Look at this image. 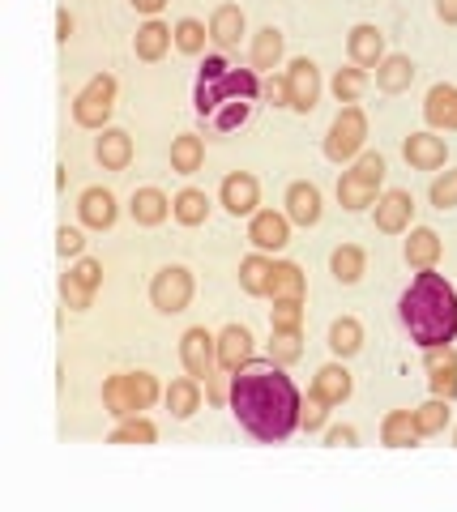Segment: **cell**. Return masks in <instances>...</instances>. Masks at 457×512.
I'll use <instances>...</instances> for the list:
<instances>
[{
    "instance_id": "1",
    "label": "cell",
    "mask_w": 457,
    "mask_h": 512,
    "mask_svg": "<svg viewBox=\"0 0 457 512\" xmlns=\"http://www.w3.org/2000/svg\"><path fill=\"white\" fill-rule=\"evenodd\" d=\"M227 410L235 414V423L257 444H287L299 431V410H304V393L295 389V380L287 376V367H278L270 359L248 363L244 372L231 376V402Z\"/></svg>"
},
{
    "instance_id": "2",
    "label": "cell",
    "mask_w": 457,
    "mask_h": 512,
    "mask_svg": "<svg viewBox=\"0 0 457 512\" xmlns=\"http://www.w3.org/2000/svg\"><path fill=\"white\" fill-rule=\"evenodd\" d=\"M398 320L419 350L453 346L457 342V286L445 274H436V269H419L411 286L398 295Z\"/></svg>"
},
{
    "instance_id": "3",
    "label": "cell",
    "mask_w": 457,
    "mask_h": 512,
    "mask_svg": "<svg viewBox=\"0 0 457 512\" xmlns=\"http://www.w3.org/2000/svg\"><path fill=\"white\" fill-rule=\"evenodd\" d=\"M385 171H389L385 154H372V150L359 154L355 163L338 175V188H334L342 210H346V214H364V210H372V205L381 201V192H385Z\"/></svg>"
},
{
    "instance_id": "4",
    "label": "cell",
    "mask_w": 457,
    "mask_h": 512,
    "mask_svg": "<svg viewBox=\"0 0 457 512\" xmlns=\"http://www.w3.org/2000/svg\"><path fill=\"white\" fill-rule=\"evenodd\" d=\"M159 397H163V384L154 372H116L103 380V410L116 423L133 419V414H146Z\"/></svg>"
},
{
    "instance_id": "5",
    "label": "cell",
    "mask_w": 457,
    "mask_h": 512,
    "mask_svg": "<svg viewBox=\"0 0 457 512\" xmlns=\"http://www.w3.org/2000/svg\"><path fill=\"white\" fill-rule=\"evenodd\" d=\"M368 150V116L359 103H342L334 124L325 133V158L338 167H351L359 154Z\"/></svg>"
},
{
    "instance_id": "6",
    "label": "cell",
    "mask_w": 457,
    "mask_h": 512,
    "mask_svg": "<svg viewBox=\"0 0 457 512\" xmlns=\"http://www.w3.org/2000/svg\"><path fill=\"white\" fill-rule=\"evenodd\" d=\"M116 77L112 73H94L90 82L77 90L73 99V124L77 128H90V133H103V128H112V111H116Z\"/></svg>"
},
{
    "instance_id": "7",
    "label": "cell",
    "mask_w": 457,
    "mask_h": 512,
    "mask_svg": "<svg viewBox=\"0 0 457 512\" xmlns=\"http://www.w3.org/2000/svg\"><path fill=\"white\" fill-rule=\"evenodd\" d=\"M197 295V282H193V269L188 265H163L154 269L150 278V308L163 312V316H180L188 303Z\"/></svg>"
},
{
    "instance_id": "8",
    "label": "cell",
    "mask_w": 457,
    "mask_h": 512,
    "mask_svg": "<svg viewBox=\"0 0 457 512\" xmlns=\"http://www.w3.org/2000/svg\"><path fill=\"white\" fill-rule=\"evenodd\" d=\"M99 286H103V265L94 256H77L65 274H60V303L69 312H90Z\"/></svg>"
},
{
    "instance_id": "9",
    "label": "cell",
    "mask_w": 457,
    "mask_h": 512,
    "mask_svg": "<svg viewBox=\"0 0 457 512\" xmlns=\"http://www.w3.org/2000/svg\"><path fill=\"white\" fill-rule=\"evenodd\" d=\"M180 363H184L188 376H197L201 384H206L218 372V333H210L206 325L184 329V338H180Z\"/></svg>"
},
{
    "instance_id": "10",
    "label": "cell",
    "mask_w": 457,
    "mask_h": 512,
    "mask_svg": "<svg viewBox=\"0 0 457 512\" xmlns=\"http://www.w3.org/2000/svg\"><path fill=\"white\" fill-rule=\"evenodd\" d=\"M248 363H257V338H252V329L240 325V320H231V325L218 329V372H244Z\"/></svg>"
},
{
    "instance_id": "11",
    "label": "cell",
    "mask_w": 457,
    "mask_h": 512,
    "mask_svg": "<svg viewBox=\"0 0 457 512\" xmlns=\"http://www.w3.org/2000/svg\"><path fill=\"white\" fill-rule=\"evenodd\" d=\"M287 82H291V111L295 116H312L321 103V69H317V60H308V56H295L287 69Z\"/></svg>"
},
{
    "instance_id": "12",
    "label": "cell",
    "mask_w": 457,
    "mask_h": 512,
    "mask_svg": "<svg viewBox=\"0 0 457 512\" xmlns=\"http://www.w3.org/2000/svg\"><path fill=\"white\" fill-rule=\"evenodd\" d=\"M218 205H223L231 218H252L261 210V180L252 171L223 175V184H218Z\"/></svg>"
},
{
    "instance_id": "13",
    "label": "cell",
    "mask_w": 457,
    "mask_h": 512,
    "mask_svg": "<svg viewBox=\"0 0 457 512\" xmlns=\"http://www.w3.org/2000/svg\"><path fill=\"white\" fill-rule=\"evenodd\" d=\"M372 222L381 235H406L415 227V197L406 188H385L381 201L372 205Z\"/></svg>"
},
{
    "instance_id": "14",
    "label": "cell",
    "mask_w": 457,
    "mask_h": 512,
    "mask_svg": "<svg viewBox=\"0 0 457 512\" xmlns=\"http://www.w3.org/2000/svg\"><path fill=\"white\" fill-rule=\"evenodd\" d=\"M291 227L295 222L287 218V210H257L248 218V244L257 252L278 256V252H287V244H291Z\"/></svg>"
},
{
    "instance_id": "15",
    "label": "cell",
    "mask_w": 457,
    "mask_h": 512,
    "mask_svg": "<svg viewBox=\"0 0 457 512\" xmlns=\"http://www.w3.org/2000/svg\"><path fill=\"white\" fill-rule=\"evenodd\" d=\"M116 218H120V205L112 188H103V184L82 188V197H77V222L86 231H112Z\"/></svg>"
},
{
    "instance_id": "16",
    "label": "cell",
    "mask_w": 457,
    "mask_h": 512,
    "mask_svg": "<svg viewBox=\"0 0 457 512\" xmlns=\"http://www.w3.org/2000/svg\"><path fill=\"white\" fill-rule=\"evenodd\" d=\"M351 393H355V376L346 372V359L317 367V376H312V384H308V397H317V402H325L329 410L351 402Z\"/></svg>"
},
{
    "instance_id": "17",
    "label": "cell",
    "mask_w": 457,
    "mask_h": 512,
    "mask_svg": "<svg viewBox=\"0 0 457 512\" xmlns=\"http://www.w3.org/2000/svg\"><path fill=\"white\" fill-rule=\"evenodd\" d=\"M402 158L411 171H445L449 163V146L445 137L432 133V128H423V133H411L402 141Z\"/></svg>"
},
{
    "instance_id": "18",
    "label": "cell",
    "mask_w": 457,
    "mask_h": 512,
    "mask_svg": "<svg viewBox=\"0 0 457 512\" xmlns=\"http://www.w3.org/2000/svg\"><path fill=\"white\" fill-rule=\"evenodd\" d=\"M282 210H287V218L295 222V227H317L321 214H325V197L312 180H295V184H287Z\"/></svg>"
},
{
    "instance_id": "19",
    "label": "cell",
    "mask_w": 457,
    "mask_h": 512,
    "mask_svg": "<svg viewBox=\"0 0 457 512\" xmlns=\"http://www.w3.org/2000/svg\"><path fill=\"white\" fill-rule=\"evenodd\" d=\"M389 52H385V30L372 26V22H359L351 26V35H346V60L359 64V69L376 73V64H381Z\"/></svg>"
},
{
    "instance_id": "20",
    "label": "cell",
    "mask_w": 457,
    "mask_h": 512,
    "mask_svg": "<svg viewBox=\"0 0 457 512\" xmlns=\"http://www.w3.org/2000/svg\"><path fill=\"white\" fill-rule=\"evenodd\" d=\"M423 372H428V389L436 397H457V350L453 346H432L423 350Z\"/></svg>"
},
{
    "instance_id": "21",
    "label": "cell",
    "mask_w": 457,
    "mask_h": 512,
    "mask_svg": "<svg viewBox=\"0 0 457 512\" xmlns=\"http://www.w3.org/2000/svg\"><path fill=\"white\" fill-rule=\"evenodd\" d=\"M201 402H206V384H201L197 376H180V380H171L167 389H163V406H167V414L176 423H188L193 414L201 410Z\"/></svg>"
},
{
    "instance_id": "22",
    "label": "cell",
    "mask_w": 457,
    "mask_h": 512,
    "mask_svg": "<svg viewBox=\"0 0 457 512\" xmlns=\"http://www.w3.org/2000/svg\"><path fill=\"white\" fill-rule=\"evenodd\" d=\"M282 56H287V35L278 26H261L257 35L248 39V69L257 73H278Z\"/></svg>"
},
{
    "instance_id": "23",
    "label": "cell",
    "mask_w": 457,
    "mask_h": 512,
    "mask_svg": "<svg viewBox=\"0 0 457 512\" xmlns=\"http://www.w3.org/2000/svg\"><path fill=\"white\" fill-rule=\"evenodd\" d=\"M171 47H176V26H167L159 18H146L137 26V35H133V52L141 64H159Z\"/></svg>"
},
{
    "instance_id": "24",
    "label": "cell",
    "mask_w": 457,
    "mask_h": 512,
    "mask_svg": "<svg viewBox=\"0 0 457 512\" xmlns=\"http://www.w3.org/2000/svg\"><path fill=\"white\" fill-rule=\"evenodd\" d=\"M423 120L432 133H457V86L453 82H436L423 99Z\"/></svg>"
},
{
    "instance_id": "25",
    "label": "cell",
    "mask_w": 457,
    "mask_h": 512,
    "mask_svg": "<svg viewBox=\"0 0 457 512\" xmlns=\"http://www.w3.org/2000/svg\"><path fill=\"white\" fill-rule=\"evenodd\" d=\"M440 256H445V239H440L432 227H411L406 231V244H402V261L415 269H436Z\"/></svg>"
},
{
    "instance_id": "26",
    "label": "cell",
    "mask_w": 457,
    "mask_h": 512,
    "mask_svg": "<svg viewBox=\"0 0 457 512\" xmlns=\"http://www.w3.org/2000/svg\"><path fill=\"white\" fill-rule=\"evenodd\" d=\"M94 163L103 171H129L133 167V137L124 128H103L94 137Z\"/></svg>"
},
{
    "instance_id": "27",
    "label": "cell",
    "mask_w": 457,
    "mask_h": 512,
    "mask_svg": "<svg viewBox=\"0 0 457 512\" xmlns=\"http://www.w3.org/2000/svg\"><path fill=\"white\" fill-rule=\"evenodd\" d=\"M248 35V18L240 5H231V0H223L214 13H210V39L218 52H231V47H240V39Z\"/></svg>"
},
{
    "instance_id": "28",
    "label": "cell",
    "mask_w": 457,
    "mask_h": 512,
    "mask_svg": "<svg viewBox=\"0 0 457 512\" xmlns=\"http://www.w3.org/2000/svg\"><path fill=\"white\" fill-rule=\"evenodd\" d=\"M274 265H278V261H274L270 252H257V248H252L244 261H240V274H235V278H240V291L252 295V299H270Z\"/></svg>"
},
{
    "instance_id": "29",
    "label": "cell",
    "mask_w": 457,
    "mask_h": 512,
    "mask_svg": "<svg viewBox=\"0 0 457 512\" xmlns=\"http://www.w3.org/2000/svg\"><path fill=\"white\" fill-rule=\"evenodd\" d=\"M415 60L411 56H402V52H389L381 64H376V73H372V82L381 94H406L415 86Z\"/></svg>"
},
{
    "instance_id": "30",
    "label": "cell",
    "mask_w": 457,
    "mask_h": 512,
    "mask_svg": "<svg viewBox=\"0 0 457 512\" xmlns=\"http://www.w3.org/2000/svg\"><path fill=\"white\" fill-rule=\"evenodd\" d=\"M129 214H133L137 227H163V222L171 218V197H167L163 188L146 184V188H137V192H133Z\"/></svg>"
},
{
    "instance_id": "31",
    "label": "cell",
    "mask_w": 457,
    "mask_h": 512,
    "mask_svg": "<svg viewBox=\"0 0 457 512\" xmlns=\"http://www.w3.org/2000/svg\"><path fill=\"white\" fill-rule=\"evenodd\" d=\"M210 210H214V201H210L201 188H193V184L180 188L176 197H171V218H176L180 227H206Z\"/></svg>"
},
{
    "instance_id": "32",
    "label": "cell",
    "mask_w": 457,
    "mask_h": 512,
    "mask_svg": "<svg viewBox=\"0 0 457 512\" xmlns=\"http://www.w3.org/2000/svg\"><path fill=\"white\" fill-rule=\"evenodd\" d=\"M325 346L334 359H355L359 350H364V325H359V316H338L334 325H329Z\"/></svg>"
},
{
    "instance_id": "33",
    "label": "cell",
    "mask_w": 457,
    "mask_h": 512,
    "mask_svg": "<svg viewBox=\"0 0 457 512\" xmlns=\"http://www.w3.org/2000/svg\"><path fill=\"white\" fill-rule=\"evenodd\" d=\"M423 440V431L415 423V410H389L381 419V444L385 448H415Z\"/></svg>"
},
{
    "instance_id": "34",
    "label": "cell",
    "mask_w": 457,
    "mask_h": 512,
    "mask_svg": "<svg viewBox=\"0 0 457 512\" xmlns=\"http://www.w3.org/2000/svg\"><path fill=\"white\" fill-rule=\"evenodd\" d=\"M329 274H334L342 286L364 282V274H368V252L359 248V244H338L334 252H329Z\"/></svg>"
},
{
    "instance_id": "35",
    "label": "cell",
    "mask_w": 457,
    "mask_h": 512,
    "mask_svg": "<svg viewBox=\"0 0 457 512\" xmlns=\"http://www.w3.org/2000/svg\"><path fill=\"white\" fill-rule=\"evenodd\" d=\"M201 167H206V141H201L197 133H180L176 141H171V171L197 175Z\"/></svg>"
},
{
    "instance_id": "36",
    "label": "cell",
    "mask_w": 457,
    "mask_h": 512,
    "mask_svg": "<svg viewBox=\"0 0 457 512\" xmlns=\"http://www.w3.org/2000/svg\"><path fill=\"white\" fill-rule=\"evenodd\" d=\"M415 423L423 431V440H428V436H445V427L453 423V402H449V397L432 393L423 406H415Z\"/></svg>"
},
{
    "instance_id": "37",
    "label": "cell",
    "mask_w": 457,
    "mask_h": 512,
    "mask_svg": "<svg viewBox=\"0 0 457 512\" xmlns=\"http://www.w3.org/2000/svg\"><path fill=\"white\" fill-rule=\"evenodd\" d=\"M372 82L368 69H359V64H346V69H338L334 77H329V94H334L338 103H359L364 99V90Z\"/></svg>"
},
{
    "instance_id": "38",
    "label": "cell",
    "mask_w": 457,
    "mask_h": 512,
    "mask_svg": "<svg viewBox=\"0 0 457 512\" xmlns=\"http://www.w3.org/2000/svg\"><path fill=\"white\" fill-rule=\"evenodd\" d=\"M304 295H308V274L295 261H278L274 282H270V299H304Z\"/></svg>"
},
{
    "instance_id": "39",
    "label": "cell",
    "mask_w": 457,
    "mask_h": 512,
    "mask_svg": "<svg viewBox=\"0 0 457 512\" xmlns=\"http://www.w3.org/2000/svg\"><path fill=\"white\" fill-rule=\"evenodd\" d=\"M107 444H159V427L146 414H133V419H120L107 431Z\"/></svg>"
},
{
    "instance_id": "40",
    "label": "cell",
    "mask_w": 457,
    "mask_h": 512,
    "mask_svg": "<svg viewBox=\"0 0 457 512\" xmlns=\"http://www.w3.org/2000/svg\"><path fill=\"white\" fill-rule=\"evenodd\" d=\"M252 111H257V103H248V99H227V103H218L214 107V116L206 120L214 133H235V128H244L252 120Z\"/></svg>"
},
{
    "instance_id": "41",
    "label": "cell",
    "mask_w": 457,
    "mask_h": 512,
    "mask_svg": "<svg viewBox=\"0 0 457 512\" xmlns=\"http://www.w3.org/2000/svg\"><path fill=\"white\" fill-rule=\"evenodd\" d=\"M206 43H214L210 39V22H201V18H180L176 22V52L201 56L206 52Z\"/></svg>"
},
{
    "instance_id": "42",
    "label": "cell",
    "mask_w": 457,
    "mask_h": 512,
    "mask_svg": "<svg viewBox=\"0 0 457 512\" xmlns=\"http://www.w3.org/2000/svg\"><path fill=\"white\" fill-rule=\"evenodd\" d=\"M270 329L274 333H304V299H274Z\"/></svg>"
},
{
    "instance_id": "43",
    "label": "cell",
    "mask_w": 457,
    "mask_h": 512,
    "mask_svg": "<svg viewBox=\"0 0 457 512\" xmlns=\"http://www.w3.org/2000/svg\"><path fill=\"white\" fill-rule=\"evenodd\" d=\"M265 359L278 367H291L304 359V333H274L270 346H265Z\"/></svg>"
},
{
    "instance_id": "44",
    "label": "cell",
    "mask_w": 457,
    "mask_h": 512,
    "mask_svg": "<svg viewBox=\"0 0 457 512\" xmlns=\"http://www.w3.org/2000/svg\"><path fill=\"white\" fill-rule=\"evenodd\" d=\"M428 201H432V210H457V167L449 171H436V180L428 184Z\"/></svg>"
},
{
    "instance_id": "45",
    "label": "cell",
    "mask_w": 457,
    "mask_h": 512,
    "mask_svg": "<svg viewBox=\"0 0 457 512\" xmlns=\"http://www.w3.org/2000/svg\"><path fill=\"white\" fill-rule=\"evenodd\" d=\"M56 252L65 256V261H77V256H86V235H82V227H60L56 231Z\"/></svg>"
},
{
    "instance_id": "46",
    "label": "cell",
    "mask_w": 457,
    "mask_h": 512,
    "mask_svg": "<svg viewBox=\"0 0 457 512\" xmlns=\"http://www.w3.org/2000/svg\"><path fill=\"white\" fill-rule=\"evenodd\" d=\"M261 99L270 103V107H287L291 111V82H287V73H265Z\"/></svg>"
},
{
    "instance_id": "47",
    "label": "cell",
    "mask_w": 457,
    "mask_h": 512,
    "mask_svg": "<svg viewBox=\"0 0 457 512\" xmlns=\"http://www.w3.org/2000/svg\"><path fill=\"white\" fill-rule=\"evenodd\" d=\"M299 427L308 431H325L329 427V406L325 402H317V397H304V410H299Z\"/></svg>"
},
{
    "instance_id": "48",
    "label": "cell",
    "mask_w": 457,
    "mask_h": 512,
    "mask_svg": "<svg viewBox=\"0 0 457 512\" xmlns=\"http://www.w3.org/2000/svg\"><path fill=\"white\" fill-rule=\"evenodd\" d=\"M325 444H329V448H355V444H359V427H351V423L325 427Z\"/></svg>"
},
{
    "instance_id": "49",
    "label": "cell",
    "mask_w": 457,
    "mask_h": 512,
    "mask_svg": "<svg viewBox=\"0 0 457 512\" xmlns=\"http://www.w3.org/2000/svg\"><path fill=\"white\" fill-rule=\"evenodd\" d=\"M73 30H77L73 13H69V9H60V13H56V39H60V43H69V39H73Z\"/></svg>"
},
{
    "instance_id": "50",
    "label": "cell",
    "mask_w": 457,
    "mask_h": 512,
    "mask_svg": "<svg viewBox=\"0 0 457 512\" xmlns=\"http://www.w3.org/2000/svg\"><path fill=\"white\" fill-rule=\"evenodd\" d=\"M432 9L445 26H457V0H432Z\"/></svg>"
},
{
    "instance_id": "51",
    "label": "cell",
    "mask_w": 457,
    "mask_h": 512,
    "mask_svg": "<svg viewBox=\"0 0 457 512\" xmlns=\"http://www.w3.org/2000/svg\"><path fill=\"white\" fill-rule=\"evenodd\" d=\"M129 5L141 13V18H159V13L167 9V0H129Z\"/></svg>"
},
{
    "instance_id": "52",
    "label": "cell",
    "mask_w": 457,
    "mask_h": 512,
    "mask_svg": "<svg viewBox=\"0 0 457 512\" xmlns=\"http://www.w3.org/2000/svg\"><path fill=\"white\" fill-rule=\"evenodd\" d=\"M453 448H457V427H453Z\"/></svg>"
}]
</instances>
